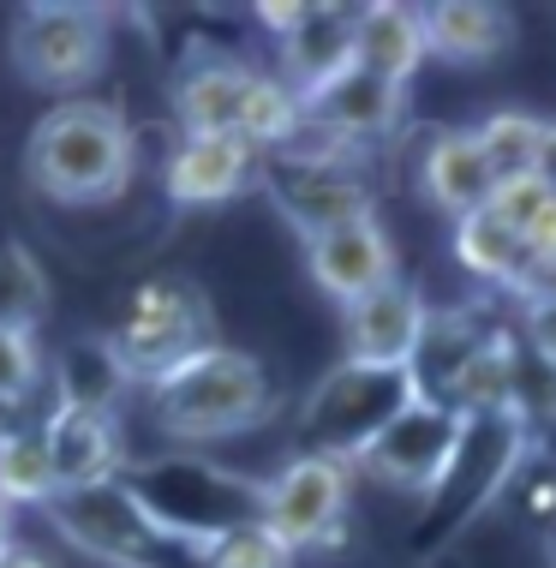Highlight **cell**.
Here are the masks:
<instances>
[{
  "instance_id": "cell-31",
  "label": "cell",
  "mask_w": 556,
  "mask_h": 568,
  "mask_svg": "<svg viewBox=\"0 0 556 568\" xmlns=\"http://www.w3.org/2000/svg\"><path fill=\"white\" fill-rule=\"evenodd\" d=\"M527 252H533V264H556V197L533 216V227H527Z\"/></svg>"
},
{
  "instance_id": "cell-2",
  "label": "cell",
  "mask_w": 556,
  "mask_h": 568,
  "mask_svg": "<svg viewBox=\"0 0 556 568\" xmlns=\"http://www.w3.org/2000/svg\"><path fill=\"white\" fill-rule=\"evenodd\" d=\"M150 389V413L156 425L174 443H222V437H240L252 425L270 419L275 407V389H270V372L240 347H198L192 359L168 365L162 377L144 383Z\"/></svg>"
},
{
  "instance_id": "cell-29",
  "label": "cell",
  "mask_w": 556,
  "mask_h": 568,
  "mask_svg": "<svg viewBox=\"0 0 556 568\" xmlns=\"http://www.w3.org/2000/svg\"><path fill=\"white\" fill-rule=\"evenodd\" d=\"M545 204H550V192H545V180H538V174L497 180V186H491V197H485V210H491L503 227H515V234H527L533 216H538Z\"/></svg>"
},
{
  "instance_id": "cell-24",
  "label": "cell",
  "mask_w": 556,
  "mask_h": 568,
  "mask_svg": "<svg viewBox=\"0 0 556 568\" xmlns=\"http://www.w3.org/2000/svg\"><path fill=\"white\" fill-rule=\"evenodd\" d=\"M538 138H545V120L515 114V109L491 114L485 126H473V144L491 168V186H497V180H515V174H533L538 168Z\"/></svg>"
},
{
  "instance_id": "cell-10",
  "label": "cell",
  "mask_w": 556,
  "mask_h": 568,
  "mask_svg": "<svg viewBox=\"0 0 556 568\" xmlns=\"http://www.w3.org/2000/svg\"><path fill=\"white\" fill-rule=\"evenodd\" d=\"M425 312L431 305L419 300L413 282H383L371 287L365 300L342 305V342H347V359L353 365H407L413 347L425 335Z\"/></svg>"
},
{
  "instance_id": "cell-9",
  "label": "cell",
  "mask_w": 556,
  "mask_h": 568,
  "mask_svg": "<svg viewBox=\"0 0 556 568\" xmlns=\"http://www.w3.org/2000/svg\"><path fill=\"white\" fill-rule=\"evenodd\" d=\"M54 527L72 545H84L90 557L114 562V568H156L150 557L168 545V532L150 520V509L132 497L127 485H97V490H72L54 497Z\"/></svg>"
},
{
  "instance_id": "cell-35",
  "label": "cell",
  "mask_w": 556,
  "mask_h": 568,
  "mask_svg": "<svg viewBox=\"0 0 556 568\" xmlns=\"http://www.w3.org/2000/svg\"><path fill=\"white\" fill-rule=\"evenodd\" d=\"M7 539H12V509L0 503V545H7Z\"/></svg>"
},
{
  "instance_id": "cell-14",
  "label": "cell",
  "mask_w": 556,
  "mask_h": 568,
  "mask_svg": "<svg viewBox=\"0 0 556 568\" xmlns=\"http://www.w3.org/2000/svg\"><path fill=\"white\" fill-rule=\"evenodd\" d=\"M300 120L353 150V144H365V138H390L401 126V90L371 79L360 67H347L342 79H330V84H317L312 97H300Z\"/></svg>"
},
{
  "instance_id": "cell-8",
  "label": "cell",
  "mask_w": 556,
  "mask_h": 568,
  "mask_svg": "<svg viewBox=\"0 0 556 568\" xmlns=\"http://www.w3.org/2000/svg\"><path fill=\"white\" fill-rule=\"evenodd\" d=\"M257 180H270L275 210H282L305 240H317V234H330V227L360 222V216L377 210L371 180L347 156H282Z\"/></svg>"
},
{
  "instance_id": "cell-33",
  "label": "cell",
  "mask_w": 556,
  "mask_h": 568,
  "mask_svg": "<svg viewBox=\"0 0 556 568\" xmlns=\"http://www.w3.org/2000/svg\"><path fill=\"white\" fill-rule=\"evenodd\" d=\"M0 568H49V562H42V550H30V545H0Z\"/></svg>"
},
{
  "instance_id": "cell-18",
  "label": "cell",
  "mask_w": 556,
  "mask_h": 568,
  "mask_svg": "<svg viewBox=\"0 0 556 568\" xmlns=\"http://www.w3.org/2000/svg\"><path fill=\"white\" fill-rule=\"evenodd\" d=\"M425 60V30L419 7H395V0H371L353 12V67L383 84H407Z\"/></svg>"
},
{
  "instance_id": "cell-1",
  "label": "cell",
  "mask_w": 556,
  "mask_h": 568,
  "mask_svg": "<svg viewBox=\"0 0 556 568\" xmlns=\"http://www.w3.org/2000/svg\"><path fill=\"white\" fill-rule=\"evenodd\" d=\"M138 168V132L114 102L72 97L37 120L24 144L30 186L54 204H108L127 192Z\"/></svg>"
},
{
  "instance_id": "cell-19",
  "label": "cell",
  "mask_w": 556,
  "mask_h": 568,
  "mask_svg": "<svg viewBox=\"0 0 556 568\" xmlns=\"http://www.w3.org/2000/svg\"><path fill=\"white\" fill-rule=\"evenodd\" d=\"M425 54L449 60V67H485L508 49V12L478 7V0H443V7L419 12Z\"/></svg>"
},
{
  "instance_id": "cell-36",
  "label": "cell",
  "mask_w": 556,
  "mask_h": 568,
  "mask_svg": "<svg viewBox=\"0 0 556 568\" xmlns=\"http://www.w3.org/2000/svg\"><path fill=\"white\" fill-rule=\"evenodd\" d=\"M550 568H556V545H550Z\"/></svg>"
},
{
  "instance_id": "cell-34",
  "label": "cell",
  "mask_w": 556,
  "mask_h": 568,
  "mask_svg": "<svg viewBox=\"0 0 556 568\" xmlns=\"http://www.w3.org/2000/svg\"><path fill=\"white\" fill-rule=\"evenodd\" d=\"M520 300H556V264H538L533 270V282H527V294Z\"/></svg>"
},
{
  "instance_id": "cell-7",
  "label": "cell",
  "mask_w": 556,
  "mask_h": 568,
  "mask_svg": "<svg viewBox=\"0 0 556 568\" xmlns=\"http://www.w3.org/2000/svg\"><path fill=\"white\" fill-rule=\"evenodd\" d=\"M347 490H353V460L293 455L270 485H257V520L287 550L330 545L347 520Z\"/></svg>"
},
{
  "instance_id": "cell-15",
  "label": "cell",
  "mask_w": 556,
  "mask_h": 568,
  "mask_svg": "<svg viewBox=\"0 0 556 568\" xmlns=\"http://www.w3.org/2000/svg\"><path fill=\"white\" fill-rule=\"evenodd\" d=\"M353 12L360 7H300L282 30V84L312 97L317 84L342 79L353 67Z\"/></svg>"
},
{
  "instance_id": "cell-12",
  "label": "cell",
  "mask_w": 556,
  "mask_h": 568,
  "mask_svg": "<svg viewBox=\"0 0 556 568\" xmlns=\"http://www.w3.org/2000/svg\"><path fill=\"white\" fill-rule=\"evenodd\" d=\"M305 270H312V282L335 305H353L371 287L395 282V245L377 227V216H360V222H342L330 234L305 240Z\"/></svg>"
},
{
  "instance_id": "cell-20",
  "label": "cell",
  "mask_w": 556,
  "mask_h": 568,
  "mask_svg": "<svg viewBox=\"0 0 556 568\" xmlns=\"http://www.w3.org/2000/svg\"><path fill=\"white\" fill-rule=\"evenodd\" d=\"M419 180H425V197L443 210V216H473V210H485V197H491V168L485 156H478V144H473V126L467 132H437L425 144V168H419Z\"/></svg>"
},
{
  "instance_id": "cell-27",
  "label": "cell",
  "mask_w": 556,
  "mask_h": 568,
  "mask_svg": "<svg viewBox=\"0 0 556 568\" xmlns=\"http://www.w3.org/2000/svg\"><path fill=\"white\" fill-rule=\"evenodd\" d=\"M198 562L204 568H287L293 550L275 539L264 520H240V527H222L198 545Z\"/></svg>"
},
{
  "instance_id": "cell-23",
  "label": "cell",
  "mask_w": 556,
  "mask_h": 568,
  "mask_svg": "<svg viewBox=\"0 0 556 568\" xmlns=\"http://www.w3.org/2000/svg\"><path fill=\"white\" fill-rule=\"evenodd\" d=\"M293 132H300V97H293L282 79H270V72H252L234 138L252 144V150H287Z\"/></svg>"
},
{
  "instance_id": "cell-22",
  "label": "cell",
  "mask_w": 556,
  "mask_h": 568,
  "mask_svg": "<svg viewBox=\"0 0 556 568\" xmlns=\"http://www.w3.org/2000/svg\"><path fill=\"white\" fill-rule=\"evenodd\" d=\"M49 389H54V402H60V407H90V413H108V407L120 402V389H127V372L114 365V353H108V342H72V347L54 359Z\"/></svg>"
},
{
  "instance_id": "cell-5",
  "label": "cell",
  "mask_w": 556,
  "mask_h": 568,
  "mask_svg": "<svg viewBox=\"0 0 556 568\" xmlns=\"http://www.w3.org/2000/svg\"><path fill=\"white\" fill-rule=\"evenodd\" d=\"M7 60L37 90L97 84L108 67V12L97 7H24L7 30Z\"/></svg>"
},
{
  "instance_id": "cell-11",
  "label": "cell",
  "mask_w": 556,
  "mask_h": 568,
  "mask_svg": "<svg viewBox=\"0 0 556 568\" xmlns=\"http://www.w3.org/2000/svg\"><path fill=\"white\" fill-rule=\"evenodd\" d=\"M264 174V162H257L252 144H240V138H210V132H180L174 150H168L162 162V186L174 204H228V197H240L252 180Z\"/></svg>"
},
{
  "instance_id": "cell-21",
  "label": "cell",
  "mask_w": 556,
  "mask_h": 568,
  "mask_svg": "<svg viewBox=\"0 0 556 568\" xmlns=\"http://www.w3.org/2000/svg\"><path fill=\"white\" fill-rule=\"evenodd\" d=\"M455 257L467 275H478V282H491V287H515V294H527V282L538 270L533 252H527V234L503 227L491 210H473V216L455 222Z\"/></svg>"
},
{
  "instance_id": "cell-26",
  "label": "cell",
  "mask_w": 556,
  "mask_h": 568,
  "mask_svg": "<svg viewBox=\"0 0 556 568\" xmlns=\"http://www.w3.org/2000/svg\"><path fill=\"white\" fill-rule=\"evenodd\" d=\"M0 503H54V473L42 449V425H24L19 437L0 449Z\"/></svg>"
},
{
  "instance_id": "cell-16",
  "label": "cell",
  "mask_w": 556,
  "mask_h": 568,
  "mask_svg": "<svg viewBox=\"0 0 556 568\" xmlns=\"http://www.w3.org/2000/svg\"><path fill=\"white\" fill-rule=\"evenodd\" d=\"M491 342H497V329H491L485 312H473V305H461V312H425V335H419V347H413V359H407L419 402L449 407L455 377L467 372Z\"/></svg>"
},
{
  "instance_id": "cell-30",
  "label": "cell",
  "mask_w": 556,
  "mask_h": 568,
  "mask_svg": "<svg viewBox=\"0 0 556 568\" xmlns=\"http://www.w3.org/2000/svg\"><path fill=\"white\" fill-rule=\"evenodd\" d=\"M520 329H527L533 359L556 372V300H527V317H520Z\"/></svg>"
},
{
  "instance_id": "cell-6",
  "label": "cell",
  "mask_w": 556,
  "mask_h": 568,
  "mask_svg": "<svg viewBox=\"0 0 556 568\" xmlns=\"http://www.w3.org/2000/svg\"><path fill=\"white\" fill-rule=\"evenodd\" d=\"M461 443H467V419H461V413L437 407V402H407L360 455H353V473H365V479H377L390 490L425 497V490H443L455 479Z\"/></svg>"
},
{
  "instance_id": "cell-25",
  "label": "cell",
  "mask_w": 556,
  "mask_h": 568,
  "mask_svg": "<svg viewBox=\"0 0 556 568\" xmlns=\"http://www.w3.org/2000/svg\"><path fill=\"white\" fill-rule=\"evenodd\" d=\"M42 312H49V275L24 252V245H0V329L37 335Z\"/></svg>"
},
{
  "instance_id": "cell-3",
  "label": "cell",
  "mask_w": 556,
  "mask_h": 568,
  "mask_svg": "<svg viewBox=\"0 0 556 568\" xmlns=\"http://www.w3.org/2000/svg\"><path fill=\"white\" fill-rule=\"evenodd\" d=\"M215 312L210 294L192 282V275H150L144 287L132 294L127 317L102 335L114 365L127 372V383H150L162 377L168 365L192 359L198 347H210Z\"/></svg>"
},
{
  "instance_id": "cell-4",
  "label": "cell",
  "mask_w": 556,
  "mask_h": 568,
  "mask_svg": "<svg viewBox=\"0 0 556 568\" xmlns=\"http://www.w3.org/2000/svg\"><path fill=\"white\" fill-rule=\"evenodd\" d=\"M407 402H419L407 365H353V359H342L312 389V402L300 407L305 455L353 460Z\"/></svg>"
},
{
  "instance_id": "cell-32",
  "label": "cell",
  "mask_w": 556,
  "mask_h": 568,
  "mask_svg": "<svg viewBox=\"0 0 556 568\" xmlns=\"http://www.w3.org/2000/svg\"><path fill=\"white\" fill-rule=\"evenodd\" d=\"M538 180H545V192L556 197V126H545V138H538Z\"/></svg>"
},
{
  "instance_id": "cell-13",
  "label": "cell",
  "mask_w": 556,
  "mask_h": 568,
  "mask_svg": "<svg viewBox=\"0 0 556 568\" xmlns=\"http://www.w3.org/2000/svg\"><path fill=\"white\" fill-rule=\"evenodd\" d=\"M42 449H49L54 473V497L72 490H97L120 479V432L114 413H90V407H54L42 419Z\"/></svg>"
},
{
  "instance_id": "cell-28",
  "label": "cell",
  "mask_w": 556,
  "mask_h": 568,
  "mask_svg": "<svg viewBox=\"0 0 556 568\" xmlns=\"http://www.w3.org/2000/svg\"><path fill=\"white\" fill-rule=\"evenodd\" d=\"M42 389V347L37 335L0 329V402H24Z\"/></svg>"
},
{
  "instance_id": "cell-17",
  "label": "cell",
  "mask_w": 556,
  "mask_h": 568,
  "mask_svg": "<svg viewBox=\"0 0 556 568\" xmlns=\"http://www.w3.org/2000/svg\"><path fill=\"white\" fill-rule=\"evenodd\" d=\"M257 67H245L234 54H192L174 79V114L180 132H210V138H234L240 126V102Z\"/></svg>"
}]
</instances>
